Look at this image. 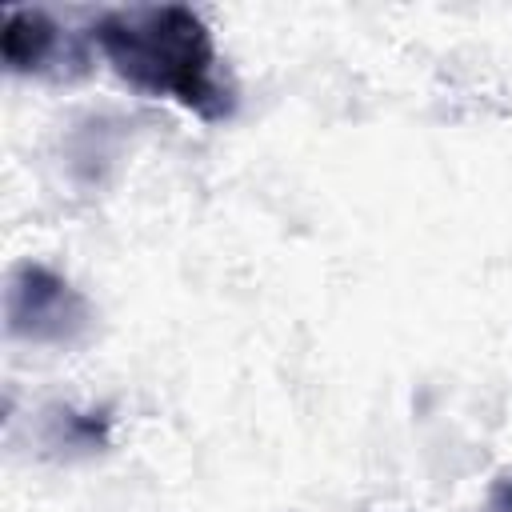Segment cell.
Listing matches in <instances>:
<instances>
[{
    "instance_id": "obj_5",
    "label": "cell",
    "mask_w": 512,
    "mask_h": 512,
    "mask_svg": "<svg viewBox=\"0 0 512 512\" xmlns=\"http://www.w3.org/2000/svg\"><path fill=\"white\" fill-rule=\"evenodd\" d=\"M488 508H492V512H512V472H504V476L492 484Z\"/></svg>"
},
{
    "instance_id": "obj_4",
    "label": "cell",
    "mask_w": 512,
    "mask_h": 512,
    "mask_svg": "<svg viewBox=\"0 0 512 512\" xmlns=\"http://www.w3.org/2000/svg\"><path fill=\"white\" fill-rule=\"evenodd\" d=\"M108 416L104 412H72V408H52L48 412V444L52 448H104L108 444Z\"/></svg>"
},
{
    "instance_id": "obj_1",
    "label": "cell",
    "mask_w": 512,
    "mask_h": 512,
    "mask_svg": "<svg viewBox=\"0 0 512 512\" xmlns=\"http://www.w3.org/2000/svg\"><path fill=\"white\" fill-rule=\"evenodd\" d=\"M88 36L128 88L164 96L208 124L232 120L236 92L220 72L216 40L200 12L184 4H132L96 16Z\"/></svg>"
},
{
    "instance_id": "obj_3",
    "label": "cell",
    "mask_w": 512,
    "mask_h": 512,
    "mask_svg": "<svg viewBox=\"0 0 512 512\" xmlns=\"http://www.w3.org/2000/svg\"><path fill=\"white\" fill-rule=\"evenodd\" d=\"M68 52L60 24L40 8H8L0 28V56L4 68L16 76H40Z\"/></svg>"
},
{
    "instance_id": "obj_2",
    "label": "cell",
    "mask_w": 512,
    "mask_h": 512,
    "mask_svg": "<svg viewBox=\"0 0 512 512\" xmlns=\"http://www.w3.org/2000/svg\"><path fill=\"white\" fill-rule=\"evenodd\" d=\"M4 324L8 336L28 344H80L92 328V308L72 280L40 260H24L8 272L4 284Z\"/></svg>"
}]
</instances>
